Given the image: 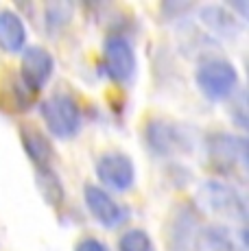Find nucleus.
Segmentation results:
<instances>
[{"instance_id":"8","label":"nucleus","mask_w":249,"mask_h":251,"mask_svg":"<svg viewBox=\"0 0 249 251\" xmlns=\"http://www.w3.org/2000/svg\"><path fill=\"white\" fill-rule=\"evenodd\" d=\"M83 199H85V205H88L90 214H92L105 229L118 227V225H123L129 216L127 210L100 186L88 183L83 190Z\"/></svg>"},{"instance_id":"13","label":"nucleus","mask_w":249,"mask_h":251,"mask_svg":"<svg viewBox=\"0 0 249 251\" xmlns=\"http://www.w3.org/2000/svg\"><path fill=\"white\" fill-rule=\"evenodd\" d=\"M22 147H25L26 155L35 162L37 168H49L52 162V147L46 140V136L35 127H22L20 129Z\"/></svg>"},{"instance_id":"7","label":"nucleus","mask_w":249,"mask_h":251,"mask_svg":"<svg viewBox=\"0 0 249 251\" xmlns=\"http://www.w3.org/2000/svg\"><path fill=\"white\" fill-rule=\"evenodd\" d=\"M97 177L109 190L127 192L136 183V166L129 155L121 151H109L97 162Z\"/></svg>"},{"instance_id":"5","label":"nucleus","mask_w":249,"mask_h":251,"mask_svg":"<svg viewBox=\"0 0 249 251\" xmlns=\"http://www.w3.org/2000/svg\"><path fill=\"white\" fill-rule=\"evenodd\" d=\"M208 155L212 164L223 173L247 168V140L232 133H214L208 140Z\"/></svg>"},{"instance_id":"12","label":"nucleus","mask_w":249,"mask_h":251,"mask_svg":"<svg viewBox=\"0 0 249 251\" xmlns=\"http://www.w3.org/2000/svg\"><path fill=\"white\" fill-rule=\"evenodd\" d=\"M26 46L25 20L11 9L0 11V48L4 52H20Z\"/></svg>"},{"instance_id":"4","label":"nucleus","mask_w":249,"mask_h":251,"mask_svg":"<svg viewBox=\"0 0 249 251\" xmlns=\"http://www.w3.org/2000/svg\"><path fill=\"white\" fill-rule=\"evenodd\" d=\"M201 199L208 210L229 221H245L247 219V203L241 192H236L229 183L210 179L201 186Z\"/></svg>"},{"instance_id":"16","label":"nucleus","mask_w":249,"mask_h":251,"mask_svg":"<svg viewBox=\"0 0 249 251\" xmlns=\"http://www.w3.org/2000/svg\"><path fill=\"white\" fill-rule=\"evenodd\" d=\"M118 251H155V247L145 229H127L118 240Z\"/></svg>"},{"instance_id":"11","label":"nucleus","mask_w":249,"mask_h":251,"mask_svg":"<svg viewBox=\"0 0 249 251\" xmlns=\"http://www.w3.org/2000/svg\"><path fill=\"white\" fill-rule=\"evenodd\" d=\"M199 20L208 26L210 33H214L217 37H225L232 40L241 33L243 24L234 16V11H229L223 4H205L199 9Z\"/></svg>"},{"instance_id":"14","label":"nucleus","mask_w":249,"mask_h":251,"mask_svg":"<svg viewBox=\"0 0 249 251\" xmlns=\"http://www.w3.org/2000/svg\"><path fill=\"white\" fill-rule=\"evenodd\" d=\"M37 186H40V192L44 195V199L52 207H61V203H64V186H61L59 177L55 175V171L50 166L37 168Z\"/></svg>"},{"instance_id":"3","label":"nucleus","mask_w":249,"mask_h":251,"mask_svg":"<svg viewBox=\"0 0 249 251\" xmlns=\"http://www.w3.org/2000/svg\"><path fill=\"white\" fill-rule=\"evenodd\" d=\"M166 245H169V251H199L203 245L199 214L190 205L184 203L173 212L166 227Z\"/></svg>"},{"instance_id":"17","label":"nucleus","mask_w":249,"mask_h":251,"mask_svg":"<svg viewBox=\"0 0 249 251\" xmlns=\"http://www.w3.org/2000/svg\"><path fill=\"white\" fill-rule=\"evenodd\" d=\"M75 251H109V249L105 247L103 240L88 236V238H81L79 243L75 245Z\"/></svg>"},{"instance_id":"6","label":"nucleus","mask_w":249,"mask_h":251,"mask_svg":"<svg viewBox=\"0 0 249 251\" xmlns=\"http://www.w3.org/2000/svg\"><path fill=\"white\" fill-rule=\"evenodd\" d=\"M103 66L112 81L129 83L138 68L133 46L121 35H109L103 44Z\"/></svg>"},{"instance_id":"1","label":"nucleus","mask_w":249,"mask_h":251,"mask_svg":"<svg viewBox=\"0 0 249 251\" xmlns=\"http://www.w3.org/2000/svg\"><path fill=\"white\" fill-rule=\"evenodd\" d=\"M42 118H44L46 127L55 138L70 140L79 133L81 129V109L76 105L75 96L66 94V92H55L40 105Z\"/></svg>"},{"instance_id":"9","label":"nucleus","mask_w":249,"mask_h":251,"mask_svg":"<svg viewBox=\"0 0 249 251\" xmlns=\"http://www.w3.org/2000/svg\"><path fill=\"white\" fill-rule=\"evenodd\" d=\"M55 70V61L52 55L46 48L40 46H28L22 50V64H20V81L26 85V90H31L33 94L40 92L49 83Z\"/></svg>"},{"instance_id":"2","label":"nucleus","mask_w":249,"mask_h":251,"mask_svg":"<svg viewBox=\"0 0 249 251\" xmlns=\"http://www.w3.org/2000/svg\"><path fill=\"white\" fill-rule=\"evenodd\" d=\"M195 81L201 94L210 100H223L234 94L238 85L236 66L225 59H208L195 72Z\"/></svg>"},{"instance_id":"15","label":"nucleus","mask_w":249,"mask_h":251,"mask_svg":"<svg viewBox=\"0 0 249 251\" xmlns=\"http://www.w3.org/2000/svg\"><path fill=\"white\" fill-rule=\"evenodd\" d=\"M203 245L208 247V251H243L225 225H212L203 229Z\"/></svg>"},{"instance_id":"10","label":"nucleus","mask_w":249,"mask_h":251,"mask_svg":"<svg viewBox=\"0 0 249 251\" xmlns=\"http://www.w3.org/2000/svg\"><path fill=\"white\" fill-rule=\"evenodd\" d=\"M147 144L155 155H175V153L186 151V138L177 125L169 120H151L145 129Z\"/></svg>"}]
</instances>
